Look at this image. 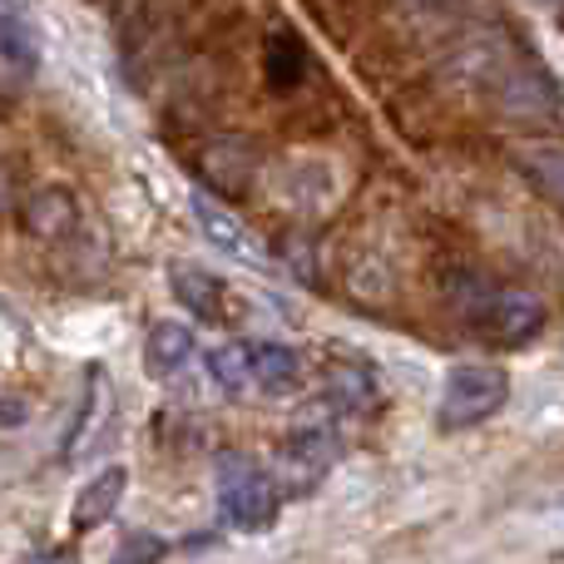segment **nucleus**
<instances>
[{
  "label": "nucleus",
  "mask_w": 564,
  "mask_h": 564,
  "mask_svg": "<svg viewBox=\"0 0 564 564\" xmlns=\"http://www.w3.org/2000/svg\"><path fill=\"white\" fill-rule=\"evenodd\" d=\"M218 510H224V520L234 530L263 535V530H273V520L282 510L278 480L268 476V470H258L248 456L228 451V456L218 460Z\"/></svg>",
  "instance_id": "nucleus-1"
},
{
  "label": "nucleus",
  "mask_w": 564,
  "mask_h": 564,
  "mask_svg": "<svg viewBox=\"0 0 564 564\" xmlns=\"http://www.w3.org/2000/svg\"><path fill=\"white\" fill-rule=\"evenodd\" d=\"M506 401H510L506 367H490V361H460V367H451L446 391H441V426L446 431L480 426V421H490Z\"/></svg>",
  "instance_id": "nucleus-2"
},
{
  "label": "nucleus",
  "mask_w": 564,
  "mask_h": 564,
  "mask_svg": "<svg viewBox=\"0 0 564 564\" xmlns=\"http://www.w3.org/2000/svg\"><path fill=\"white\" fill-rule=\"evenodd\" d=\"M341 460V441L327 426H302L278 446V496H307Z\"/></svg>",
  "instance_id": "nucleus-3"
},
{
  "label": "nucleus",
  "mask_w": 564,
  "mask_h": 564,
  "mask_svg": "<svg viewBox=\"0 0 564 564\" xmlns=\"http://www.w3.org/2000/svg\"><path fill=\"white\" fill-rule=\"evenodd\" d=\"M476 332L496 347H525L540 327H545V302L535 292H520V288H500V292H486L470 312Z\"/></svg>",
  "instance_id": "nucleus-4"
},
{
  "label": "nucleus",
  "mask_w": 564,
  "mask_h": 564,
  "mask_svg": "<svg viewBox=\"0 0 564 564\" xmlns=\"http://www.w3.org/2000/svg\"><path fill=\"white\" fill-rule=\"evenodd\" d=\"M194 218H198V234L224 258L248 263V268H268V248H263V238L253 234V224H243L234 208H224L214 194H204V188L194 194Z\"/></svg>",
  "instance_id": "nucleus-5"
},
{
  "label": "nucleus",
  "mask_w": 564,
  "mask_h": 564,
  "mask_svg": "<svg viewBox=\"0 0 564 564\" xmlns=\"http://www.w3.org/2000/svg\"><path fill=\"white\" fill-rule=\"evenodd\" d=\"M169 288H174V297L184 302L194 317H204V322H228L234 317V307H228V282L218 278V273H208V268H198V263H174L169 268Z\"/></svg>",
  "instance_id": "nucleus-6"
},
{
  "label": "nucleus",
  "mask_w": 564,
  "mask_h": 564,
  "mask_svg": "<svg viewBox=\"0 0 564 564\" xmlns=\"http://www.w3.org/2000/svg\"><path fill=\"white\" fill-rule=\"evenodd\" d=\"M124 490H129V470H124V466L95 470V480H85V490L75 496V510H69V530H75V535H89V530H99V525H105V520L119 510Z\"/></svg>",
  "instance_id": "nucleus-7"
},
{
  "label": "nucleus",
  "mask_w": 564,
  "mask_h": 564,
  "mask_svg": "<svg viewBox=\"0 0 564 564\" xmlns=\"http://www.w3.org/2000/svg\"><path fill=\"white\" fill-rule=\"evenodd\" d=\"M248 361H253V387H263L268 397H288L302 381V357L282 341H253L248 347Z\"/></svg>",
  "instance_id": "nucleus-8"
},
{
  "label": "nucleus",
  "mask_w": 564,
  "mask_h": 564,
  "mask_svg": "<svg viewBox=\"0 0 564 564\" xmlns=\"http://www.w3.org/2000/svg\"><path fill=\"white\" fill-rule=\"evenodd\" d=\"M188 357H194V327H184V322H154L149 327V341H144L149 377H174Z\"/></svg>",
  "instance_id": "nucleus-9"
},
{
  "label": "nucleus",
  "mask_w": 564,
  "mask_h": 564,
  "mask_svg": "<svg viewBox=\"0 0 564 564\" xmlns=\"http://www.w3.org/2000/svg\"><path fill=\"white\" fill-rule=\"evenodd\" d=\"M0 59H6L10 69H20V75H35L40 69V40L20 10L0 15Z\"/></svg>",
  "instance_id": "nucleus-10"
},
{
  "label": "nucleus",
  "mask_w": 564,
  "mask_h": 564,
  "mask_svg": "<svg viewBox=\"0 0 564 564\" xmlns=\"http://www.w3.org/2000/svg\"><path fill=\"white\" fill-rule=\"evenodd\" d=\"M208 377L224 391H248L253 387V361H248V341H224L208 351Z\"/></svg>",
  "instance_id": "nucleus-11"
},
{
  "label": "nucleus",
  "mask_w": 564,
  "mask_h": 564,
  "mask_svg": "<svg viewBox=\"0 0 564 564\" xmlns=\"http://www.w3.org/2000/svg\"><path fill=\"white\" fill-rule=\"evenodd\" d=\"M297 79H302V45H297V35L278 30V35L268 40V85L292 89Z\"/></svg>",
  "instance_id": "nucleus-12"
},
{
  "label": "nucleus",
  "mask_w": 564,
  "mask_h": 564,
  "mask_svg": "<svg viewBox=\"0 0 564 564\" xmlns=\"http://www.w3.org/2000/svg\"><path fill=\"white\" fill-rule=\"evenodd\" d=\"M75 224V204H69V194H59V188H45V194H35V204H30V228L35 234H65V228Z\"/></svg>",
  "instance_id": "nucleus-13"
},
{
  "label": "nucleus",
  "mask_w": 564,
  "mask_h": 564,
  "mask_svg": "<svg viewBox=\"0 0 564 564\" xmlns=\"http://www.w3.org/2000/svg\"><path fill=\"white\" fill-rule=\"evenodd\" d=\"M327 391H337L347 406H367L377 397V381L367 367H327Z\"/></svg>",
  "instance_id": "nucleus-14"
},
{
  "label": "nucleus",
  "mask_w": 564,
  "mask_h": 564,
  "mask_svg": "<svg viewBox=\"0 0 564 564\" xmlns=\"http://www.w3.org/2000/svg\"><path fill=\"white\" fill-rule=\"evenodd\" d=\"M169 555V545L159 535H129L124 545H119V555L109 560V564H159Z\"/></svg>",
  "instance_id": "nucleus-15"
},
{
  "label": "nucleus",
  "mask_w": 564,
  "mask_h": 564,
  "mask_svg": "<svg viewBox=\"0 0 564 564\" xmlns=\"http://www.w3.org/2000/svg\"><path fill=\"white\" fill-rule=\"evenodd\" d=\"M25 564H79L75 555H35V560H25Z\"/></svg>",
  "instance_id": "nucleus-16"
},
{
  "label": "nucleus",
  "mask_w": 564,
  "mask_h": 564,
  "mask_svg": "<svg viewBox=\"0 0 564 564\" xmlns=\"http://www.w3.org/2000/svg\"><path fill=\"white\" fill-rule=\"evenodd\" d=\"M10 10H20V0H0V15H10Z\"/></svg>",
  "instance_id": "nucleus-17"
}]
</instances>
